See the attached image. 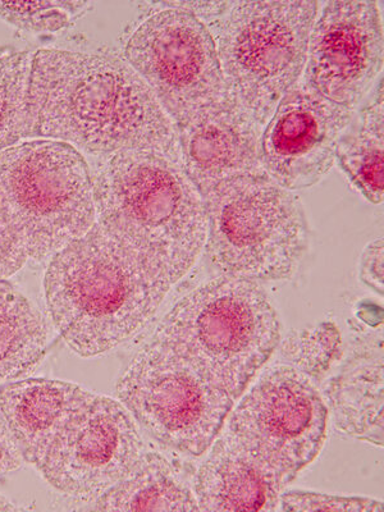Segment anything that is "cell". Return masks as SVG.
I'll use <instances>...</instances> for the list:
<instances>
[{
    "instance_id": "cell-2",
    "label": "cell",
    "mask_w": 384,
    "mask_h": 512,
    "mask_svg": "<svg viewBox=\"0 0 384 512\" xmlns=\"http://www.w3.org/2000/svg\"><path fill=\"white\" fill-rule=\"evenodd\" d=\"M171 288L98 223L52 256L44 278L54 327L81 358L105 354L139 335Z\"/></svg>"
},
{
    "instance_id": "cell-8",
    "label": "cell",
    "mask_w": 384,
    "mask_h": 512,
    "mask_svg": "<svg viewBox=\"0 0 384 512\" xmlns=\"http://www.w3.org/2000/svg\"><path fill=\"white\" fill-rule=\"evenodd\" d=\"M118 400L160 446L200 457L226 424L235 401L158 342L136 352L116 384Z\"/></svg>"
},
{
    "instance_id": "cell-22",
    "label": "cell",
    "mask_w": 384,
    "mask_h": 512,
    "mask_svg": "<svg viewBox=\"0 0 384 512\" xmlns=\"http://www.w3.org/2000/svg\"><path fill=\"white\" fill-rule=\"evenodd\" d=\"M280 363L290 365L314 383L322 382L342 358V336L335 323L323 322L312 329L291 331L277 347Z\"/></svg>"
},
{
    "instance_id": "cell-26",
    "label": "cell",
    "mask_w": 384,
    "mask_h": 512,
    "mask_svg": "<svg viewBox=\"0 0 384 512\" xmlns=\"http://www.w3.org/2000/svg\"><path fill=\"white\" fill-rule=\"evenodd\" d=\"M359 278L365 286L383 296V239L367 245L361 254Z\"/></svg>"
},
{
    "instance_id": "cell-20",
    "label": "cell",
    "mask_w": 384,
    "mask_h": 512,
    "mask_svg": "<svg viewBox=\"0 0 384 512\" xmlns=\"http://www.w3.org/2000/svg\"><path fill=\"white\" fill-rule=\"evenodd\" d=\"M49 345L47 319L11 283L0 278V384L34 370Z\"/></svg>"
},
{
    "instance_id": "cell-21",
    "label": "cell",
    "mask_w": 384,
    "mask_h": 512,
    "mask_svg": "<svg viewBox=\"0 0 384 512\" xmlns=\"http://www.w3.org/2000/svg\"><path fill=\"white\" fill-rule=\"evenodd\" d=\"M32 59L29 52L0 57V152L30 137Z\"/></svg>"
},
{
    "instance_id": "cell-17",
    "label": "cell",
    "mask_w": 384,
    "mask_h": 512,
    "mask_svg": "<svg viewBox=\"0 0 384 512\" xmlns=\"http://www.w3.org/2000/svg\"><path fill=\"white\" fill-rule=\"evenodd\" d=\"M329 416L341 433L383 446V332L358 337L323 390Z\"/></svg>"
},
{
    "instance_id": "cell-12",
    "label": "cell",
    "mask_w": 384,
    "mask_h": 512,
    "mask_svg": "<svg viewBox=\"0 0 384 512\" xmlns=\"http://www.w3.org/2000/svg\"><path fill=\"white\" fill-rule=\"evenodd\" d=\"M383 67V22L378 3H324L310 32L300 85L342 108L356 111Z\"/></svg>"
},
{
    "instance_id": "cell-14",
    "label": "cell",
    "mask_w": 384,
    "mask_h": 512,
    "mask_svg": "<svg viewBox=\"0 0 384 512\" xmlns=\"http://www.w3.org/2000/svg\"><path fill=\"white\" fill-rule=\"evenodd\" d=\"M175 128L182 168L201 198L233 178L264 172V127L226 91Z\"/></svg>"
},
{
    "instance_id": "cell-16",
    "label": "cell",
    "mask_w": 384,
    "mask_h": 512,
    "mask_svg": "<svg viewBox=\"0 0 384 512\" xmlns=\"http://www.w3.org/2000/svg\"><path fill=\"white\" fill-rule=\"evenodd\" d=\"M96 393L79 384L31 378L0 384V414L25 463L36 466L72 416Z\"/></svg>"
},
{
    "instance_id": "cell-3",
    "label": "cell",
    "mask_w": 384,
    "mask_h": 512,
    "mask_svg": "<svg viewBox=\"0 0 384 512\" xmlns=\"http://www.w3.org/2000/svg\"><path fill=\"white\" fill-rule=\"evenodd\" d=\"M91 178L96 223L167 285L182 280L207 239L204 200L182 164L130 150L103 158Z\"/></svg>"
},
{
    "instance_id": "cell-24",
    "label": "cell",
    "mask_w": 384,
    "mask_h": 512,
    "mask_svg": "<svg viewBox=\"0 0 384 512\" xmlns=\"http://www.w3.org/2000/svg\"><path fill=\"white\" fill-rule=\"evenodd\" d=\"M278 510L281 511H342V512H381L383 504L381 501L368 497H342L326 495L313 491L282 492Z\"/></svg>"
},
{
    "instance_id": "cell-15",
    "label": "cell",
    "mask_w": 384,
    "mask_h": 512,
    "mask_svg": "<svg viewBox=\"0 0 384 512\" xmlns=\"http://www.w3.org/2000/svg\"><path fill=\"white\" fill-rule=\"evenodd\" d=\"M194 478L200 511H277L280 475L251 455L224 431L210 446Z\"/></svg>"
},
{
    "instance_id": "cell-4",
    "label": "cell",
    "mask_w": 384,
    "mask_h": 512,
    "mask_svg": "<svg viewBox=\"0 0 384 512\" xmlns=\"http://www.w3.org/2000/svg\"><path fill=\"white\" fill-rule=\"evenodd\" d=\"M152 340L236 401L277 351L281 320L259 282L221 276L177 301Z\"/></svg>"
},
{
    "instance_id": "cell-25",
    "label": "cell",
    "mask_w": 384,
    "mask_h": 512,
    "mask_svg": "<svg viewBox=\"0 0 384 512\" xmlns=\"http://www.w3.org/2000/svg\"><path fill=\"white\" fill-rule=\"evenodd\" d=\"M29 256L0 203V278L11 277L24 268Z\"/></svg>"
},
{
    "instance_id": "cell-7",
    "label": "cell",
    "mask_w": 384,
    "mask_h": 512,
    "mask_svg": "<svg viewBox=\"0 0 384 512\" xmlns=\"http://www.w3.org/2000/svg\"><path fill=\"white\" fill-rule=\"evenodd\" d=\"M0 203L36 262L52 258L96 223L88 163L62 141H29L0 152Z\"/></svg>"
},
{
    "instance_id": "cell-18",
    "label": "cell",
    "mask_w": 384,
    "mask_h": 512,
    "mask_svg": "<svg viewBox=\"0 0 384 512\" xmlns=\"http://www.w3.org/2000/svg\"><path fill=\"white\" fill-rule=\"evenodd\" d=\"M99 511H200L189 480L159 452L144 451L134 468L96 498Z\"/></svg>"
},
{
    "instance_id": "cell-29",
    "label": "cell",
    "mask_w": 384,
    "mask_h": 512,
    "mask_svg": "<svg viewBox=\"0 0 384 512\" xmlns=\"http://www.w3.org/2000/svg\"><path fill=\"white\" fill-rule=\"evenodd\" d=\"M22 510V507L16 506L12 501H9L7 497L0 495V511H18Z\"/></svg>"
},
{
    "instance_id": "cell-1",
    "label": "cell",
    "mask_w": 384,
    "mask_h": 512,
    "mask_svg": "<svg viewBox=\"0 0 384 512\" xmlns=\"http://www.w3.org/2000/svg\"><path fill=\"white\" fill-rule=\"evenodd\" d=\"M30 137L99 157L144 150L181 163L175 125L137 72L109 54L41 49L29 90Z\"/></svg>"
},
{
    "instance_id": "cell-23",
    "label": "cell",
    "mask_w": 384,
    "mask_h": 512,
    "mask_svg": "<svg viewBox=\"0 0 384 512\" xmlns=\"http://www.w3.org/2000/svg\"><path fill=\"white\" fill-rule=\"evenodd\" d=\"M88 2H0V18L32 34L57 32L82 15Z\"/></svg>"
},
{
    "instance_id": "cell-11",
    "label": "cell",
    "mask_w": 384,
    "mask_h": 512,
    "mask_svg": "<svg viewBox=\"0 0 384 512\" xmlns=\"http://www.w3.org/2000/svg\"><path fill=\"white\" fill-rule=\"evenodd\" d=\"M145 451L120 400L96 395L72 416L36 469L63 495L96 500L116 486Z\"/></svg>"
},
{
    "instance_id": "cell-19",
    "label": "cell",
    "mask_w": 384,
    "mask_h": 512,
    "mask_svg": "<svg viewBox=\"0 0 384 512\" xmlns=\"http://www.w3.org/2000/svg\"><path fill=\"white\" fill-rule=\"evenodd\" d=\"M383 77H379L367 98L338 141L336 160L351 184L374 205L383 203L384 162Z\"/></svg>"
},
{
    "instance_id": "cell-9",
    "label": "cell",
    "mask_w": 384,
    "mask_h": 512,
    "mask_svg": "<svg viewBox=\"0 0 384 512\" xmlns=\"http://www.w3.org/2000/svg\"><path fill=\"white\" fill-rule=\"evenodd\" d=\"M240 399L226 431L288 486L326 442L329 413L322 393L300 370L277 363Z\"/></svg>"
},
{
    "instance_id": "cell-28",
    "label": "cell",
    "mask_w": 384,
    "mask_h": 512,
    "mask_svg": "<svg viewBox=\"0 0 384 512\" xmlns=\"http://www.w3.org/2000/svg\"><path fill=\"white\" fill-rule=\"evenodd\" d=\"M231 4L232 2H164L159 3V6L181 9L204 22L214 18L216 21L219 20L226 15Z\"/></svg>"
},
{
    "instance_id": "cell-27",
    "label": "cell",
    "mask_w": 384,
    "mask_h": 512,
    "mask_svg": "<svg viewBox=\"0 0 384 512\" xmlns=\"http://www.w3.org/2000/svg\"><path fill=\"white\" fill-rule=\"evenodd\" d=\"M24 463L20 447L9 431L6 420L0 414V474L15 472Z\"/></svg>"
},
{
    "instance_id": "cell-5",
    "label": "cell",
    "mask_w": 384,
    "mask_h": 512,
    "mask_svg": "<svg viewBox=\"0 0 384 512\" xmlns=\"http://www.w3.org/2000/svg\"><path fill=\"white\" fill-rule=\"evenodd\" d=\"M205 253L221 276L290 280L309 248L301 200L265 172L233 178L205 195Z\"/></svg>"
},
{
    "instance_id": "cell-10",
    "label": "cell",
    "mask_w": 384,
    "mask_h": 512,
    "mask_svg": "<svg viewBox=\"0 0 384 512\" xmlns=\"http://www.w3.org/2000/svg\"><path fill=\"white\" fill-rule=\"evenodd\" d=\"M125 54L173 125L224 94L212 32L181 9L163 7L146 18L127 41Z\"/></svg>"
},
{
    "instance_id": "cell-6",
    "label": "cell",
    "mask_w": 384,
    "mask_h": 512,
    "mask_svg": "<svg viewBox=\"0 0 384 512\" xmlns=\"http://www.w3.org/2000/svg\"><path fill=\"white\" fill-rule=\"evenodd\" d=\"M318 11L310 0L232 2L217 20L224 91L262 127L303 77Z\"/></svg>"
},
{
    "instance_id": "cell-13",
    "label": "cell",
    "mask_w": 384,
    "mask_h": 512,
    "mask_svg": "<svg viewBox=\"0 0 384 512\" xmlns=\"http://www.w3.org/2000/svg\"><path fill=\"white\" fill-rule=\"evenodd\" d=\"M355 112L328 102L299 82L283 96L263 128L264 172L292 192L319 184L335 166L338 141Z\"/></svg>"
}]
</instances>
